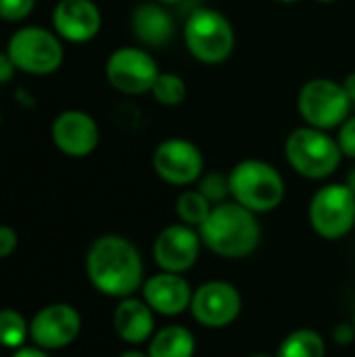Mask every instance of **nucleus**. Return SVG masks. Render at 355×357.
Instances as JSON below:
<instances>
[{"label": "nucleus", "mask_w": 355, "mask_h": 357, "mask_svg": "<svg viewBox=\"0 0 355 357\" xmlns=\"http://www.w3.org/2000/svg\"><path fill=\"white\" fill-rule=\"evenodd\" d=\"M86 274L98 293L126 299L142 287L144 266L132 241L119 234H103L86 253Z\"/></svg>", "instance_id": "nucleus-1"}, {"label": "nucleus", "mask_w": 355, "mask_h": 357, "mask_svg": "<svg viewBox=\"0 0 355 357\" xmlns=\"http://www.w3.org/2000/svg\"><path fill=\"white\" fill-rule=\"evenodd\" d=\"M199 234L211 253L226 259H241L259 247L262 226L257 213L230 199L213 205L209 218L199 228Z\"/></svg>", "instance_id": "nucleus-2"}, {"label": "nucleus", "mask_w": 355, "mask_h": 357, "mask_svg": "<svg viewBox=\"0 0 355 357\" xmlns=\"http://www.w3.org/2000/svg\"><path fill=\"white\" fill-rule=\"evenodd\" d=\"M285 157L295 174L308 180L331 178L345 159L337 136L312 126L295 128L285 140Z\"/></svg>", "instance_id": "nucleus-3"}, {"label": "nucleus", "mask_w": 355, "mask_h": 357, "mask_svg": "<svg viewBox=\"0 0 355 357\" xmlns=\"http://www.w3.org/2000/svg\"><path fill=\"white\" fill-rule=\"evenodd\" d=\"M232 201L253 213L274 211L287 195V184L276 165L264 159H243L230 172Z\"/></svg>", "instance_id": "nucleus-4"}, {"label": "nucleus", "mask_w": 355, "mask_h": 357, "mask_svg": "<svg viewBox=\"0 0 355 357\" xmlns=\"http://www.w3.org/2000/svg\"><path fill=\"white\" fill-rule=\"evenodd\" d=\"M182 36L190 56L203 65L224 63L236 46L232 21L222 10L209 6H201L188 15Z\"/></svg>", "instance_id": "nucleus-5"}, {"label": "nucleus", "mask_w": 355, "mask_h": 357, "mask_svg": "<svg viewBox=\"0 0 355 357\" xmlns=\"http://www.w3.org/2000/svg\"><path fill=\"white\" fill-rule=\"evenodd\" d=\"M6 52L17 67V71L44 77L61 69L65 61L63 40L54 29L42 25H23L6 42Z\"/></svg>", "instance_id": "nucleus-6"}, {"label": "nucleus", "mask_w": 355, "mask_h": 357, "mask_svg": "<svg viewBox=\"0 0 355 357\" xmlns=\"http://www.w3.org/2000/svg\"><path fill=\"white\" fill-rule=\"evenodd\" d=\"M354 102L349 100L343 82L331 77H312L308 79L297 94V113L305 126L333 132L349 115Z\"/></svg>", "instance_id": "nucleus-7"}, {"label": "nucleus", "mask_w": 355, "mask_h": 357, "mask_svg": "<svg viewBox=\"0 0 355 357\" xmlns=\"http://www.w3.org/2000/svg\"><path fill=\"white\" fill-rule=\"evenodd\" d=\"M310 226L326 241H339L355 228V192L343 182L320 186L310 201Z\"/></svg>", "instance_id": "nucleus-8"}, {"label": "nucleus", "mask_w": 355, "mask_h": 357, "mask_svg": "<svg viewBox=\"0 0 355 357\" xmlns=\"http://www.w3.org/2000/svg\"><path fill=\"white\" fill-rule=\"evenodd\" d=\"M161 73L157 59L142 46H119L105 63L109 86L126 96L151 94L157 75Z\"/></svg>", "instance_id": "nucleus-9"}, {"label": "nucleus", "mask_w": 355, "mask_h": 357, "mask_svg": "<svg viewBox=\"0 0 355 357\" xmlns=\"http://www.w3.org/2000/svg\"><path fill=\"white\" fill-rule=\"evenodd\" d=\"M155 174L172 186H190L205 174L203 151L186 138H165L153 151Z\"/></svg>", "instance_id": "nucleus-10"}, {"label": "nucleus", "mask_w": 355, "mask_h": 357, "mask_svg": "<svg viewBox=\"0 0 355 357\" xmlns=\"http://www.w3.org/2000/svg\"><path fill=\"white\" fill-rule=\"evenodd\" d=\"M243 310V299L236 287L224 280H211L201 284L192 293L190 312L192 318L207 328L230 326Z\"/></svg>", "instance_id": "nucleus-11"}, {"label": "nucleus", "mask_w": 355, "mask_h": 357, "mask_svg": "<svg viewBox=\"0 0 355 357\" xmlns=\"http://www.w3.org/2000/svg\"><path fill=\"white\" fill-rule=\"evenodd\" d=\"M82 331V316L69 303H52L42 307L29 322V339L44 351L71 345Z\"/></svg>", "instance_id": "nucleus-12"}, {"label": "nucleus", "mask_w": 355, "mask_h": 357, "mask_svg": "<svg viewBox=\"0 0 355 357\" xmlns=\"http://www.w3.org/2000/svg\"><path fill=\"white\" fill-rule=\"evenodd\" d=\"M50 138L56 151H61L63 155L84 159L96 151L100 142V128L90 113L67 109L52 119Z\"/></svg>", "instance_id": "nucleus-13"}, {"label": "nucleus", "mask_w": 355, "mask_h": 357, "mask_svg": "<svg viewBox=\"0 0 355 357\" xmlns=\"http://www.w3.org/2000/svg\"><path fill=\"white\" fill-rule=\"evenodd\" d=\"M201 234L192 226L186 224H172L165 226L155 243H153V257L155 264L161 268V272H174L184 274L190 270L201 253Z\"/></svg>", "instance_id": "nucleus-14"}, {"label": "nucleus", "mask_w": 355, "mask_h": 357, "mask_svg": "<svg viewBox=\"0 0 355 357\" xmlns=\"http://www.w3.org/2000/svg\"><path fill=\"white\" fill-rule=\"evenodd\" d=\"M103 13L92 0H59L52 8V29L69 44H86L98 36Z\"/></svg>", "instance_id": "nucleus-15"}, {"label": "nucleus", "mask_w": 355, "mask_h": 357, "mask_svg": "<svg viewBox=\"0 0 355 357\" xmlns=\"http://www.w3.org/2000/svg\"><path fill=\"white\" fill-rule=\"evenodd\" d=\"M130 27L142 48H165L176 33V21L165 4L146 0L134 6Z\"/></svg>", "instance_id": "nucleus-16"}, {"label": "nucleus", "mask_w": 355, "mask_h": 357, "mask_svg": "<svg viewBox=\"0 0 355 357\" xmlns=\"http://www.w3.org/2000/svg\"><path fill=\"white\" fill-rule=\"evenodd\" d=\"M142 299L161 316H180L190 307L192 289L180 274L159 272L142 284Z\"/></svg>", "instance_id": "nucleus-17"}, {"label": "nucleus", "mask_w": 355, "mask_h": 357, "mask_svg": "<svg viewBox=\"0 0 355 357\" xmlns=\"http://www.w3.org/2000/svg\"><path fill=\"white\" fill-rule=\"evenodd\" d=\"M113 328L117 337L130 345L146 343L155 331V316L153 310L144 299L126 297L117 303L113 312Z\"/></svg>", "instance_id": "nucleus-18"}, {"label": "nucleus", "mask_w": 355, "mask_h": 357, "mask_svg": "<svg viewBox=\"0 0 355 357\" xmlns=\"http://www.w3.org/2000/svg\"><path fill=\"white\" fill-rule=\"evenodd\" d=\"M197 349L195 335L186 326H165L151 337L149 357H192Z\"/></svg>", "instance_id": "nucleus-19"}, {"label": "nucleus", "mask_w": 355, "mask_h": 357, "mask_svg": "<svg viewBox=\"0 0 355 357\" xmlns=\"http://www.w3.org/2000/svg\"><path fill=\"white\" fill-rule=\"evenodd\" d=\"M276 357H326V343L320 333L312 328H299L285 337Z\"/></svg>", "instance_id": "nucleus-20"}, {"label": "nucleus", "mask_w": 355, "mask_h": 357, "mask_svg": "<svg viewBox=\"0 0 355 357\" xmlns=\"http://www.w3.org/2000/svg\"><path fill=\"white\" fill-rule=\"evenodd\" d=\"M211 209H213V205L197 188L184 190L176 201V213H178L180 222L186 224V226H192L197 230L205 224Z\"/></svg>", "instance_id": "nucleus-21"}, {"label": "nucleus", "mask_w": 355, "mask_h": 357, "mask_svg": "<svg viewBox=\"0 0 355 357\" xmlns=\"http://www.w3.org/2000/svg\"><path fill=\"white\" fill-rule=\"evenodd\" d=\"M151 94L155 102H159L161 107H180L186 100L188 86L182 75L172 73V71H161L153 84Z\"/></svg>", "instance_id": "nucleus-22"}, {"label": "nucleus", "mask_w": 355, "mask_h": 357, "mask_svg": "<svg viewBox=\"0 0 355 357\" xmlns=\"http://www.w3.org/2000/svg\"><path fill=\"white\" fill-rule=\"evenodd\" d=\"M29 337V324L17 310H0V345L6 349H21Z\"/></svg>", "instance_id": "nucleus-23"}, {"label": "nucleus", "mask_w": 355, "mask_h": 357, "mask_svg": "<svg viewBox=\"0 0 355 357\" xmlns=\"http://www.w3.org/2000/svg\"><path fill=\"white\" fill-rule=\"evenodd\" d=\"M197 190L211 203V205H220L224 201H230V176L222 174V172H207L201 176V180L197 182Z\"/></svg>", "instance_id": "nucleus-24"}, {"label": "nucleus", "mask_w": 355, "mask_h": 357, "mask_svg": "<svg viewBox=\"0 0 355 357\" xmlns=\"http://www.w3.org/2000/svg\"><path fill=\"white\" fill-rule=\"evenodd\" d=\"M36 8V0H0V21L19 23L25 21Z\"/></svg>", "instance_id": "nucleus-25"}, {"label": "nucleus", "mask_w": 355, "mask_h": 357, "mask_svg": "<svg viewBox=\"0 0 355 357\" xmlns=\"http://www.w3.org/2000/svg\"><path fill=\"white\" fill-rule=\"evenodd\" d=\"M337 142L343 157L355 159V115L352 113L339 128H337Z\"/></svg>", "instance_id": "nucleus-26"}, {"label": "nucleus", "mask_w": 355, "mask_h": 357, "mask_svg": "<svg viewBox=\"0 0 355 357\" xmlns=\"http://www.w3.org/2000/svg\"><path fill=\"white\" fill-rule=\"evenodd\" d=\"M17 243H19L17 232L10 226L0 224V259H6L8 255H13L17 249Z\"/></svg>", "instance_id": "nucleus-27"}, {"label": "nucleus", "mask_w": 355, "mask_h": 357, "mask_svg": "<svg viewBox=\"0 0 355 357\" xmlns=\"http://www.w3.org/2000/svg\"><path fill=\"white\" fill-rule=\"evenodd\" d=\"M333 339H335L337 345H349V343H354L355 324H347V322L339 324L335 328V333H333Z\"/></svg>", "instance_id": "nucleus-28"}, {"label": "nucleus", "mask_w": 355, "mask_h": 357, "mask_svg": "<svg viewBox=\"0 0 355 357\" xmlns=\"http://www.w3.org/2000/svg\"><path fill=\"white\" fill-rule=\"evenodd\" d=\"M15 71H17V67L13 65V61H10V56H8V52L4 50V52H0V86L2 84H6V82H10L13 79V75H15Z\"/></svg>", "instance_id": "nucleus-29"}, {"label": "nucleus", "mask_w": 355, "mask_h": 357, "mask_svg": "<svg viewBox=\"0 0 355 357\" xmlns=\"http://www.w3.org/2000/svg\"><path fill=\"white\" fill-rule=\"evenodd\" d=\"M13 357H50L44 349H40V347H21V349H17Z\"/></svg>", "instance_id": "nucleus-30"}, {"label": "nucleus", "mask_w": 355, "mask_h": 357, "mask_svg": "<svg viewBox=\"0 0 355 357\" xmlns=\"http://www.w3.org/2000/svg\"><path fill=\"white\" fill-rule=\"evenodd\" d=\"M343 88H345V92H347L349 100L355 105V71L354 73H349V75L343 79Z\"/></svg>", "instance_id": "nucleus-31"}, {"label": "nucleus", "mask_w": 355, "mask_h": 357, "mask_svg": "<svg viewBox=\"0 0 355 357\" xmlns=\"http://www.w3.org/2000/svg\"><path fill=\"white\" fill-rule=\"evenodd\" d=\"M345 184H347V186H349V188H352V190L355 192V167H352V169H349V174H347V180H345Z\"/></svg>", "instance_id": "nucleus-32"}, {"label": "nucleus", "mask_w": 355, "mask_h": 357, "mask_svg": "<svg viewBox=\"0 0 355 357\" xmlns=\"http://www.w3.org/2000/svg\"><path fill=\"white\" fill-rule=\"evenodd\" d=\"M117 357H149L146 354H142V351H136V349H132V351H123L121 356Z\"/></svg>", "instance_id": "nucleus-33"}, {"label": "nucleus", "mask_w": 355, "mask_h": 357, "mask_svg": "<svg viewBox=\"0 0 355 357\" xmlns=\"http://www.w3.org/2000/svg\"><path fill=\"white\" fill-rule=\"evenodd\" d=\"M157 2H161V4H165V6H176V4H180V2H184V0H157Z\"/></svg>", "instance_id": "nucleus-34"}, {"label": "nucleus", "mask_w": 355, "mask_h": 357, "mask_svg": "<svg viewBox=\"0 0 355 357\" xmlns=\"http://www.w3.org/2000/svg\"><path fill=\"white\" fill-rule=\"evenodd\" d=\"M314 2H318V4H335L339 0H314Z\"/></svg>", "instance_id": "nucleus-35"}, {"label": "nucleus", "mask_w": 355, "mask_h": 357, "mask_svg": "<svg viewBox=\"0 0 355 357\" xmlns=\"http://www.w3.org/2000/svg\"><path fill=\"white\" fill-rule=\"evenodd\" d=\"M274 2H280V4H295V2H299V0H274Z\"/></svg>", "instance_id": "nucleus-36"}, {"label": "nucleus", "mask_w": 355, "mask_h": 357, "mask_svg": "<svg viewBox=\"0 0 355 357\" xmlns=\"http://www.w3.org/2000/svg\"><path fill=\"white\" fill-rule=\"evenodd\" d=\"M251 357H276V356H270V354H255V356Z\"/></svg>", "instance_id": "nucleus-37"}, {"label": "nucleus", "mask_w": 355, "mask_h": 357, "mask_svg": "<svg viewBox=\"0 0 355 357\" xmlns=\"http://www.w3.org/2000/svg\"><path fill=\"white\" fill-rule=\"evenodd\" d=\"M0 123H2V113H0Z\"/></svg>", "instance_id": "nucleus-38"}, {"label": "nucleus", "mask_w": 355, "mask_h": 357, "mask_svg": "<svg viewBox=\"0 0 355 357\" xmlns=\"http://www.w3.org/2000/svg\"><path fill=\"white\" fill-rule=\"evenodd\" d=\"M354 324H355V314H354Z\"/></svg>", "instance_id": "nucleus-39"}]
</instances>
